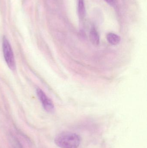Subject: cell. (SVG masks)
Here are the masks:
<instances>
[{
    "instance_id": "obj_1",
    "label": "cell",
    "mask_w": 147,
    "mask_h": 148,
    "mask_svg": "<svg viewBox=\"0 0 147 148\" xmlns=\"http://www.w3.org/2000/svg\"><path fill=\"white\" fill-rule=\"evenodd\" d=\"M54 142L60 148H77L81 143V138L75 133L63 132L56 136Z\"/></svg>"
},
{
    "instance_id": "obj_2",
    "label": "cell",
    "mask_w": 147,
    "mask_h": 148,
    "mask_svg": "<svg viewBox=\"0 0 147 148\" xmlns=\"http://www.w3.org/2000/svg\"><path fill=\"white\" fill-rule=\"evenodd\" d=\"M2 48L6 63L10 69L14 70L16 68V62L13 49L9 41L5 36L2 39Z\"/></svg>"
},
{
    "instance_id": "obj_3",
    "label": "cell",
    "mask_w": 147,
    "mask_h": 148,
    "mask_svg": "<svg viewBox=\"0 0 147 148\" xmlns=\"http://www.w3.org/2000/svg\"><path fill=\"white\" fill-rule=\"evenodd\" d=\"M36 93L44 109L48 112H53L54 110V105L44 91L38 88L36 90Z\"/></svg>"
},
{
    "instance_id": "obj_4",
    "label": "cell",
    "mask_w": 147,
    "mask_h": 148,
    "mask_svg": "<svg viewBox=\"0 0 147 148\" xmlns=\"http://www.w3.org/2000/svg\"><path fill=\"white\" fill-rule=\"evenodd\" d=\"M90 40L92 44L97 46L100 43V37L97 30L94 27L91 29L89 34Z\"/></svg>"
},
{
    "instance_id": "obj_5",
    "label": "cell",
    "mask_w": 147,
    "mask_h": 148,
    "mask_svg": "<svg viewBox=\"0 0 147 148\" xmlns=\"http://www.w3.org/2000/svg\"><path fill=\"white\" fill-rule=\"evenodd\" d=\"M107 39L110 44L113 45H117L121 42V37L116 34L110 33L107 35Z\"/></svg>"
},
{
    "instance_id": "obj_6",
    "label": "cell",
    "mask_w": 147,
    "mask_h": 148,
    "mask_svg": "<svg viewBox=\"0 0 147 148\" xmlns=\"http://www.w3.org/2000/svg\"><path fill=\"white\" fill-rule=\"evenodd\" d=\"M78 14L80 19L84 18L85 14V8L84 0H78Z\"/></svg>"
},
{
    "instance_id": "obj_7",
    "label": "cell",
    "mask_w": 147,
    "mask_h": 148,
    "mask_svg": "<svg viewBox=\"0 0 147 148\" xmlns=\"http://www.w3.org/2000/svg\"><path fill=\"white\" fill-rule=\"evenodd\" d=\"M104 1L110 5H112L114 2V0H104Z\"/></svg>"
}]
</instances>
